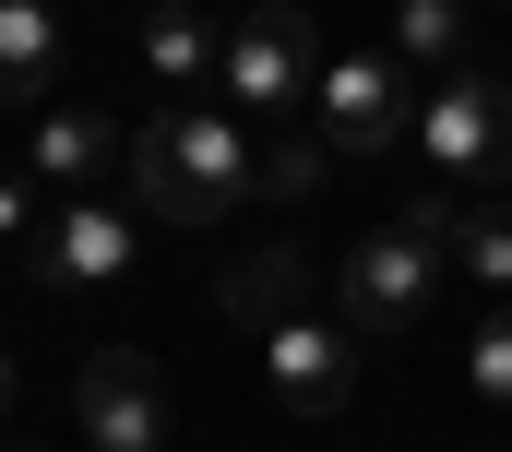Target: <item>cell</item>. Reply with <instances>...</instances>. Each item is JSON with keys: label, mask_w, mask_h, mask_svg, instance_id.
I'll return each instance as SVG.
<instances>
[{"label": "cell", "mask_w": 512, "mask_h": 452, "mask_svg": "<svg viewBox=\"0 0 512 452\" xmlns=\"http://www.w3.org/2000/svg\"><path fill=\"white\" fill-rule=\"evenodd\" d=\"M120 191H131L143 226H179V238L215 226V215H239V203H251V119L215 108V96L155 108L131 131V155H120Z\"/></svg>", "instance_id": "cell-1"}, {"label": "cell", "mask_w": 512, "mask_h": 452, "mask_svg": "<svg viewBox=\"0 0 512 452\" xmlns=\"http://www.w3.org/2000/svg\"><path fill=\"white\" fill-rule=\"evenodd\" d=\"M453 191H417L393 226H370L346 262H334V322L358 345H405L429 322V298H441V274H453Z\"/></svg>", "instance_id": "cell-2"}, {"label": "cell", "mask_w": 512, "mask_h": 452, "mask_svg": "<svg viewBox=\"0 0 512 452\" xmlns=\"http://www.w3.org/2000/svg\"><path fill=\"white\" fill-rule=\"evenodd\" d=\"M417 167L441 191H512V96L489 72H441L417 96Z\"/></svg>", "instance_id": "cell-3"}, {"label": "cell", "mask_w": 512, "mask_h": 452, "mask_svg": "<svg viewBox=\"0 0 512 452\" xmlns=\"http://www.w3.org/2000/svg\"><path fill=\"white\" fill-rule=\"evenodd\" d=\"M215 84H227L239 119H298V96L322 84V36H310V12H298V0H251V12L227 24Z\"/></svg>", "instance_id": "cell-4"}, {"label": "cell", "mask_w": 512, "mask_h": 452, "mask_svg": "<svg viewBox=\"0 0 512 452\" xmlns=\"http://www.w3.org/2000/svg\"><path fill=\"white\" fill-rule=\"evenodd\" d=\"M310 108H322V143H334V167H370L393 143H417V96H405V60H322V84H310Z\"/></svg>", "instance_id": "cell-5"}, {"label": "cell", "mask_w": 512, "mask_h": 452, "mask_svg": "<svg viewBox=\"0 0 512 452\" xmlns=\"http://www.w3.org/2000/svg\"><path fill=\"white\" fill-rule=\"evenodd\" d=\"M72 417H84V441L96 452H167V381H155V357L143 345H96L84 369H72Z\"/></svg>", "instance_id": "cell-6"}, {"label": "cell", "mask_w": 512, "mask_h": 452, "mask_svg": "<svg viewBox=\"0 0 512 452\" xmlns=\"http://www.w3.org/2000/svg\"><path fill=\"white\" fill-rule=\"evenodd\" d=\"M131 250H143V215L108 203V191H72L60 215L36 226V286H120Z\"/></svg>", "instance_id": "cell-7"}, {"label": "cell", "mask_w": 512, "mask_h": 452, "mask_svg": "<svg viewBox=\"0 0 512 452\" xmlns=\"http://www.w3.org/2000/svg\"><path fill=\"white\" fill-rule=\"evenodd\" d=\"M358 357H370V345L346 334V322H322V310L262 334V369H274V393H286L298 417H346V405H358Z\"/></svg>", "instance_id": "cell-8"}, {"label": "cell", "mask_w": 512, "mask_h": 452, "mask_svg": "<svg viewBox=\"0 0 512 452\" xmlns=\"http://www.w3.org/2000/svg\"><path fill=\"white\" fill-rule=\"evenodd\" d=\"M131 131H108L96 108H36L24 131V179H48V191H96V179H120Z\"/></svg>", "instance_id": "cell-9"}, {"label": "cell", "mask_w": 512, "mask_h": 452, "mask_svg": "<svg viewBox=\"0 0 512 452\" xmlns=\"http://www.w3.org/2000/svg\"><path fill=\"white\" fill-rule=\"evenodd\" d=\"M322 286H334V274H322V262L286 238V250H251V262H227V286H215V298H227V322L274 334V322H310V310H322Z\"/></svg>", "instance_id": "cell-10"}, {"label": "cell", "mask_w": 512, "mask_h": 452, "mask_svg": "<svg viewBox=\"0 0 512 452\" xmlns=\"http://www.w3.org/2000/svg\"><path fill=\"white\" fill-rule=\"evenodd\" d=\"M60 72H72V24H60V0H0V108H48Z\"/></svg>", "instance_id": "cell-11"}, {"label": "cell", "mask_w": 512, "mask_h": 452, "mask_svg": "<svg viewBox=\"0 0 512 452\" xmlns=\"http://www.w3.org/2000/svg\"><path fill=\"white\" fill-rule=\"evenodd\" d=\"M393 60L405 72H477V0H393Z\"/></svg>", "instance_id": "cell-12"}, {"label": "cell", "mask_w": 512, "mask_h": 452, "mask_svg": "<svg viewBox=\"0 0 512 452\" xmlns=\"http://www.w3.org/2000/svg\"><path fill=\"white\" fill-rule=\"evenodd\" d=\"M143 60H155L179 96H203V84H215V60H227V36L203 24V0H143Z\"/></svg>", "instance_id": "cell-13"}, {"label": "cell", "mask_w": 512, "mask_h": 452, "mask_svg": "<svg viewBox=\"0 0 512 452\" xmlns=\"http://www.w3.org/2000/svg\"><path fill=\"white\" fill-rule=\"evenodd\" d=\"M334 179V143L322 131H298V119H251V191L262 203H310Z\"/></svg>", "instance_id": "cell-14"}, {"label": "cell", "mask_w": 512, "mask_h": 452, "mask_svg": "<svg viewBox=\"0 0 512 452\" xmlns=\"http://www.w3.org/2000/svg\"><path fill=\"white\" fill-rule=\"evenodd\" d=\"M441 250H453V274H477V286L512 298V203H501V191L453 203V238H441Z\"/></svg>", "instance_id": "cell-15"}, {"label": "cell", "mask_w": 512, "mask_h": 452, "mask_svg": "<svg viewBox=\"0 0 512 452\" xmlns=\"http://www.w3.org/2000/svg\"><path fill=\"white\" fill-rule=\"evenodd\" d=\"M465 393H477V405H512V310H489V322L465 334Z\"/></svg>", "instance_id": "cell-16"}, {"label": "cell", "mask_w": 512, "mask_h": 452, "mask_svg": "<svg viewBox=\"0 0 512 452\" xmlns=\"http://www.w3.org/2000/svg\"><path fill=\"white\" fill-rule=\"evenodd\" d=\"M36 179H24V167H0V250H36Z\"/></svg>", "instance_id": "cell-17"}, {"label": "cell", "mask_w": 512, "mask_h": 452, "mask_svg": "<svg viewBox=\"0 0 512 452\" xmlns=\"http://www.w3.org/2000/svg\"><path fill=\"white\" fill-rule=\"evenodd\" d=\"M0 417H12V357H0Z\"/></svg>", "instance_id": "cell-18"}, {"label": "cell", "mask_w": 512, "mask_h": 452, "mask_svg": "<svg viewBox=\"0 0 512 452\" xmlns=\"http://www.w3.org/2000/svg\"><path fill=\"white\" fill-rule=\"evenodd\" d=\"M477 12H512V0H477Z\"/></svg>", "instance_id": "cell-19"}, {"label": "cell", "mask_w": 512, "mask_h": 452, "mask_svg": "<svg viewBox=\"0 0 512 452\" xmlns=\"http://www.w3.org/2000/svg\"><path fill=\"white\" fill-rule=\"evenodd\" d=\"M12 452H36V441H12Z\"/></svg>", "instance_id": "cell-20"}]
</instances>
